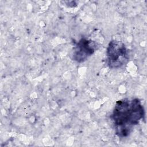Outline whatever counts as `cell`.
<instances>
[{
  "mask_svg": "<svg viewBox=\"0 0 147 147\" xmlns=\"http://www.w3.org/2000/svg\"><path fill=\"white\" fill-rule=\"evenodd\" d=\"M145 109L138 98L122 99L116 102L111 118L115 134L119 137H127L133 127L144 118Z\"/></svg>",
  "mask_w": 147,
  "mask_h": 147,
  "instance_id": "cell-1",
  "label": "cell"
},
{
  "mask_svg": "<svg viewBox=\"0 0 147 147\" xmlns=\"http://www.w3.org/2000/svg\"><path fill=\"white\" fill-rule=\"evenodd\" d=\"M129 60L127 49L125 44L119 40L110 41L106 49V63L110 68L117 69L126 64Z\"/></svg>",
  "mask_w": 147,
  "mask_h": 147,
  "instance_id": "cell-2",
  "label": "cell"
},
{
  "mask_svg": "<svg viewBox=\"0 0 147 147\" xmlns=\"http://www.w3.org/2000/svg\"><path fill=\"white\" fill-rule=\"evenodd\" d=\"M95 43L86 38H82L75 43L71 54V59L78 62L85 61L95 52Z\"/></svg>",
  "mask_w": 147,
  "mask_h": 147,
  "instance_id": "cell-3",
  "label": "cell"
}]
</instances>
